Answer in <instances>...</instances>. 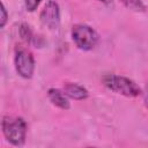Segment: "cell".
Returning a JSON list of instances; mask_svg holds the SVG:
<instances>
[{"label": "cell", "mask_w": 148, "mask_h": 148, "mask_svg": "<svg viewBox=\"0 0 148 148\" xmlns=\"http://www.w3.org/2000/svg\"><path fill=\"white\" fill-rule=\"evenodd\" d=\"M2 132L6 139L14 146H22L25 140L27 124L22 118H12L6 116L2 118Z\"/></svg>", "instance_id": "cell-2"}, {"label": "cell", "mask_w": 148, "mask_h": 148, "mask_svg": "<svg viewBox=\"0 0 148 148\" xmlns=\"http://www.w3.org/2000/svg\"><path fill=\"white\" fill-rule=\"evenodd\" d=\"M128 9L134 12H145L146 6L141 0H120Z\"/></svg>", "instance_id": "cell-8"}, {"label": "cell", "mask_w": 148, "mask_h": 148, "mask_svg": "<svg viewBox=\"0 0 148 148\" xmlns=\"http://www.w3.org/2000/svg\"><path fill=\"white\" fill-rule=\"evenodd\" d=\"M42 0H24V5H25V8L29 10V12H34L38 5L40 3Z\"/></svg>", "instance_id": "cell-10"}, {"label": "cell", "mask_w": 148, "mask_h": 148, "mask_svg": "<svg viewBox=\"0 0 148 148\" xmlns=\"http://www.w3.org/2000/svg\"><path fill=\"white\" fill-rule=\"evenodd\" d=\"M64 92L76 101H81L88 97V90L77 83H66L64 86Z\"/></svg>", "instance_id": "cell-7"}, {"label": "cell", "mask_w": 148, "mask_h": 148, "mask_svg": "<svg viewBox=\"0 0 148 148\" xmlns=\"http://www.w3.org/2000/svg\"><path fill=\"white\" fill-rule=\"evenodd\" d=\"M1 14H2V16H1V23H0V25L2 28L5 25V23H6V21H7V12H6V8H5L3 3L1 5Z\"/></svg>", "instance_id": "cell-11"}, {"label": "cell", "mask_w": 148, "mask_h": 148, "mask_svg": "<svg viewBox=\"0 0 148 148\" xmlns=\"http://www.w3.org/2000/svg\"><path fill=\"white\" fill-rule=\"evenodd\" d=\"M20 35H21V37L25 42H31V39H32V32L30 30V27L28 24H25V23H23L21 25V28H20Z\"/></svg>", "instance_id": "cell-9"}, {"label": "cell", "mask_w": 148, "mask_h": 148, "mask_svg": "<svg viewBox=\"0 0 148 148\" xmlns=\"http://www.w3.org/2000/svg\"><path fill=\"white\" fill-rule=\"evenodd\" d=\"M16 72L24 79H30L35 69V60L32 54L27 50H17L15 54Z\"/></svg>", "instance_id": "cell-4"}, {"label": "cell", "mask_w": 148, "mask_h": 148, "mask_svg": "<svg viewBox=\"0 0 148 148\" xmlns=\"http://www.w3.org/2000/svg\"><path fill=\"white\" fill-rule=\"evenodd\" d=\"M47 95H49V98L50 101L58 108L62 109V110H67L69 109V102H68V98H67V95L59 90V89H56V88H51L49 89L47 91Z\"/></svg>", "instance_id": "cell-6"}, {"label": "cell", "mask_w": 148, "mask_h": 148, "mask_svg": "<svg viewBox=\"0 0 148 148\" xmlns=\"http://www.w3.org/2000/svg\"><path fill=\"white\" fill-rule=\"evenodd\" d=\"M99 1H102V2H104V3H110L112 0H99Z\"/></svg>", "instance_id": "cell-13"}, {"label": "cell", "mask_w": 148, "mask_h": 148, "mask_svg": "<svg viewBox=\"0 0 148 148\" xmlns=\"http://www.w3.org/2000/svg\"><path fill=\"white\" fill-rule=\"evenodd\" d=\"M103 84L112 91L121 94L127 97H136L141 94L140 87L132 80L125 76L116 75V74H108L102 77Z\"/></svg>", "instance_id": "cell-1"}, {"label": "cell", "mask_w": 148, "mask_h": 148, "mask_svg": "<svg viewBox=\"0 0 148 148\" xmlns=\"http://www.w3.org/2000/svg\"><path fill=\"white\" fill-rule=\"evenodd\" d=\"M145 102H146V105L148 106V86L146 87V91H145Z\"/></svg>", "instance_id": "cell-12"}, {"label": "cell", "mask_w": 148, "mask_h": 148, "mask_svg": "<svg viewBox=\"0 0 148 148\" xmlns=\"http://www.w3.org/2000/svg\"><path fill=\"white\" fill-rule=\"evenodd\" d=\"M72 39L79 49L89 51L96 46L98 35L91 27L87 24H76L72 29Z\"/></svg>", "instance_id": "cell-3"}, {"label": "cell", "mask_w": 148, "mask_h": 148, "mask_svg": "<svg viewBox=\"0 0 148 148\" xmlns=\"http://www.w3.org/2000/svg\"><path fill=\"white\" fill-rule=\"evenodd\" d=\"M40 21L50 30L58 29V27L60 24V10H59V6L56 1L50 0L45 5V7L43 8V10L40 13Z\"/></svg>", "instance_id": "cell-5"}]
</instances>
